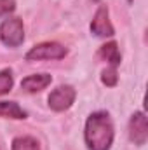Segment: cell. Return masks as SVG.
<instances>
[{"label": "cell", "mask_w": 148, "mask_h": 150, "mask_svg": "<svg viewBox=\"0 0 148 150\" xmlns=\"http://www.w3.org/2000/svg\"><path fill=\"white\" fill-rule=\"evenodd\" d=\"M14 87V75L11 68H4L0 70V96L11 93Z\"/></svg>", "instance_id": "8fae6325"}, {"label": "cell", "mask_w": 148, "mask_h": 150, "mask_svg": "<svg viewBox=\"0 0 148 150\" xmlns=\"http://www.w3.org/2000/svg\"><path fill=\"white\" fill-rule=\"evenodd\" d=\"M98 58H101L103 61L108 63V67H118L122 63V54H120V49H118V44L117 42H106L99 47L98 51Z\"/></svg>", "instance_id": "ba28073f"}, {"label": "cell", "mask_w": 148, "mask_h": 150, "mask_svg": "<svg viewBox=\"0 0 148 150\" xmlns=\"http://www.w3.org/2000/svg\"><path fill=\"white\" fill-rule=\"evenodd\" d=\"M16 11V0H0V18H7Z\"/></svg>", "instance_id": "4fadbf2b"}, {"label": "cell", "mask_w": 148, "mask_h": 150, "mask_svg": "<svg viewBox=\"0 0 148 150\" xmlns=\"http://www.w3.org/2000/svg\"><path fill=\"white\" fill-rule=\"evenodd\" d=\"M75 98H77V91L73 86L61 84L51 91V94L47 96V103L52 112H66L75 103Z\"/></svg>", "instance_id": "277c9868"}, {"label": "cell", "mask_w": 148, "mask_h": 150, "mask_svg": "<svg viewBox=\"0 0 148 150\" xmlns=\"http://www.w3.org/2000/svg\"><path fill=\"white\" fill-rule=\"evenodd\" d=\"M127 134L129 140L138 145L143 147L148 140V119L145 112H134L129 119V126H127Z\"/></svg>", "instance_id": "8992f818"}, {"label": "cell", "mask_w": 148, "mask_h": 150, "mask_svg": "<svg viewBox=\"0 0 148 150\" xmlns=\"http://www.w3.org/2000/svg\"><path fill=\"white\" fill-rule=\"evenodd\" d=\"M68 54V49L59 42H42L33 45L26 54V61H47V59H63Z\"/></svg>", "instance_id": "3957f363"}, {"label": "cell", "mask_w": 148, "mask_h": 150, "mask_svg": "<svg viewBox=\"0 0 148 150\" xmlns=\"http://www.w3.org/2000/svg\"><path fill=\"white\" fill-rule=\"evenodd\" d=\"M0 42L11 49L19 47L25 42V25L18 16H7L0 25Z\"/></svg>", "instance_id": "7a4b0ae2"}, {"label": "cell", "mask_w": 148, "mask_h": 150, "mask_svg": "<svg viewBox=\"0 0 148 150\" xmlns=\"http://www.w3.org/2000/svg\"><path fill=\"white\" fill-rule=\"evenodd\" d=\"M91 33L96 37L106 38V37H113L115 35V28L111 25L110 19V11L106 4H99V7L94 12V18L91 21Z\"/></svg>", "instance_id": "5b68a950"}, {"label": "cell", "mask_w": 148, "mask_h": 150, "mask_svg": "<svg viewBox=\"0 0 148 150\" xmlns=\"http://www.w3.org/2000/svg\"><path fill=\"white\" fill-rule=\"evenodd\" d=\"M0 117L14 119V120H23V119L28 117V113L25 112L16 101H0Z\"/></svg>", "instance_id": "9c48e42d"}, {"label": "cell", "mask_w": 148, "mask_h": 150, "mask_svg": "<svg viewBox=\"0 0 148 150\" xmlns=\"http://www.w3.org/2000/svg\"><path fill=\"white\" fill-rule=\"evenodd\" d=\"M92 2H101V0H92Z\"/></svg>", "instance_id": "9a60e30c"}, {"label": "cell", "mask_w": 148, "mask_h": 150, "mask_svg": "<svg viewBox=\"0 0 148 150\" xmlns=\"http://www.w3.org/2000/svg\"><path fill=\"white\" fill-rule=\"evenodd\" d=\"M11 150H42V149H40V143H38V140L35 136L23 134V136H16L12 140Z\"/></svg>", "instance_id": "30bf717a"}, {"label": "cell", "mask_w": 148, "mask_h": 150, "mask_svg": "<svg viewBox=\"0 0 148 150\" xmlns=\"http://www.w3.org/2000/svg\"><path fill=\"white\" fill-rule=\"evenodd\" d=\"M84 140L87 150H110L115 140V127L110 113L105 110L91 113L85 120Z\"/></svg>", "instance_id": "6da1fadb"}, {"label": "cell", "mask_w": 148, "mask_h": 150, "mask_svg": "<svg viewBox=\"0 0 148 150\" xmlns=\"http://www.w3.org/2000/svg\"><path fill=\"white\" fill-rule=\"evenodd\" d=\"M101 82L106 87H115L118 82V74H117V67H106L101 72Z\"/></svg>", "instance_id": "7c38bea8"}, {"label": "cell", "mask_w": 148, "mask_h": 150, "mask_svg": "<svg viewBox=\"0 0 148 150\" xmlns=\"http://www.w3.org/2000/svg\"><path fill=\"white\" fill-rule=\"evenodd\" d=\"M127 4H132V0H127Z\"/></svg>", "instance_id": "5bb4252c"}, {"label": "cell", "mask_w": 148, "mask_h": 150, "mask_svg": "<svg viewBox=\"0 0 148 150\" xmlns=\"http://www.w3.org/2000/svg\"><path fill=\"white\" fill-rule=\"evenodd\" d=\"M51 82H52L51 74H32L21 80V89L25 93L33 94V93L44 91L47 86H51Z\"/></svg>", "instance_id": "52a82bcc"}]
</instances>
